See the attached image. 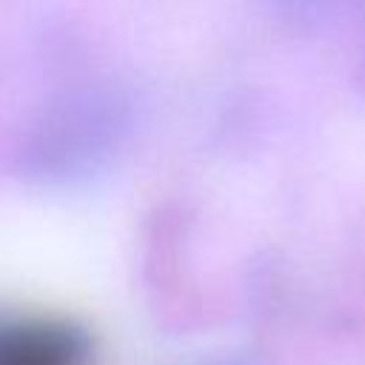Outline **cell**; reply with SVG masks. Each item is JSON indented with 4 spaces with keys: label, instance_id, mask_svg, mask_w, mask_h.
Instances as JSON below:
<instances>
[{
    "label": "cell",
    "instance_id": "obj_3",
    "mask_svg": "<svg viewBox=\"0 0 365 365\" xmlns=\"http://www.w3.org/2000/svg\"><path fill=\"white\" fill-rule=\"evenodd\" d=\"M336 0H282V6L294 14V17H317L319 11H325L328 6H334Z\"/></svg>",
    "mask_w": 365,
    "mask_h": 365
},
{
    "label": "cell",
    "instance_id": "obj_4",
    "mask_svg": "<svg viewBox=\"0 0 365 365\" xmlns=\"http://www.w3.org/2000/svg\"><path fill=\"white\" fill-rule=\"evenodd\" d=\"M214 365H245V362H214Z\"/></svg>",
    "mask_w": 365,
    "mask_h": 365
},
{
    "label": "cell",
    "instance_id": "obj_1",
    "mask_svg": "<svg viewBox=\"0 0 365 365\" xmlns=\"http://www.w3.org/2000/svg\"><path fill=\"white\" fill-rule=\"evenodd\" d=\"M131 125V108L114 88L74 91L48 106L20 140L14 165L29 180H74L117 154Z\"/></svg>",
    "mask_w": 365,
    "mask_h": 365
},
{
    "label": "cell",
    "instance_id": "obj_2",
    "mask_svg": "<svg viewBox=\"0 0 365 365\" xmlns=\"http://www.w3.org/2000/svg\"><path fill=\"white\" fill-rule=\"evenodd\" d=\"M0 365H91V339L63 319L0 317Z\"/></svg>",
    "mask_w": 365,
    "mask_h": 365
}]
</instances>
